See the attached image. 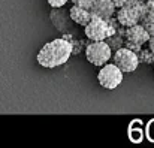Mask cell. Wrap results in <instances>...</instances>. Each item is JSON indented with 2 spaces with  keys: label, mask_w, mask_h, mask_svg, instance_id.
<instances>
[{
  "label": "cell",
  "mask_w": 154,
  "mask_h": 148,
  "mask_svg": "<svg viewBox=\"0 0 154 148\" xmlns=\"http://www.w3.org/2000/svg\"><path fill=\"white\" fill-rule=\"evenodd\" d=\"M97 81L106 90H114L123 82V70L114 63H105L97 73Z\"/></svg>",
  "instance_id": "8992f818"
},
{
  "label": "cell",
  "mask_w": 154,
  "mask_h": 148,
  "mask_svg": "<svg viewBox=\"0 0 154 148\" xmlns=\"http://www.w3.org/2000/svg\"><path fill=\"white\" fill-rule=\"evenodd\" d=\"M126 2H127V0H112V3L115 5V8H121Z\"/></svg>",
  "instance_id": "9a60e30c"
},
{
  "label": "cell",
  "mask_w": 154,
  "mask_h": 148,
  "mask_svg": "<svg viewBox=\"0 0 154 148\" xmlns=\"http://www.w3.org/2000/svg\"><path fill=\"white\" fill-rule=\"evenodd\" d=\"M85 58L93 66L100 67L112 58V48L106 41H91L85 48Z\"/></svg>",
  "instance_id": "3957f363"
},
{
  "label": "cell",
  "mask_w": 154,
  "mask_h": 148,
  "mask_svg": "<svg viewBox=\"0 0 154 148\" xmlns=\"http://www.w3.org/2000/svg\"><path fill=\"white\" fill-rule=\"evenodd\" d=\"M112 63L117 64L123 73H130V72H135L139 66V57H138V52L132 51L130 48H126V47H120V48L115 49V52L112 54Z\"/></svg>",
  "instance_id": "5b68a950"
},
{
  "label": "cell",
  "mask_w": 154,
  "mask_h": 148,
  "mask_svg": "<svg viewBox=\"0 0 154 148\" xmlns=\"http://www.w3.org/2000/svg\"><path fill=\"white\" fill-rule=\"evenodd\" d=\"M123 39H124V47L126 48H130L132 51L138 52L139 49L148 42L150 33L145 30V27L141 23H138L135 26L124 27V30H123Z\"/></svg>",
  "instance_id": "277c9868"
},
{
  "label": "cell",
  "mask_w": 154,
  "mask_h": 148,
  "mask_svg": "<svg viewBox=\"0 0 154 148\" xmlns=\"http://www.w3.org/2000/svg\"><path fill=\"white\" fill-rule=\"evenodd\" d=\"M47 2H48V5H50L51 8H55V9H57V8L64 6V5H66L69 0H47Z\"/></svg>",
  "instance_id": "5bb4252c"
},
{
  "label": "cell",
  "mask_w": 154,
  "mask_h": 148,
  "mask_svg": "<svg viewBox=\"0 0 154 148\" xmlns=\"http://www.w3.org/2000/svg\"><path fill=\"white\" fill-rule=\"evenodd\" d=\"M69 17H70V20H72L75 24L84 27V26H87V23L90 21L91 12H90L88 9H85V8H81V6H78V5H73V6L69 9Z\"/></svg>",
  "instance_id": "9c48e42d"
},
{
  "label": "cell",
  "mask_w": 154,
  "mask_h": 148,
  "mask_svg": "<svg viewBox=\"0 0 154 148\" xmlns=\"http://www.w3.org/2000/svg\"><path fill=\"white\" fill-rule=\"evenodd\" d=\"M147 44H148V48L154 52V36H150V39H148V42H147Z\"/></svg>",
  "instance_id": "2e32d148"
},
{
  "label": "cell",
  "mask_w": 154,
  "mask_h": 148,
  "mask_svg": "<svg viewBox=\"0 0 154 148\" xmlns=\"http://www.w3.org/2000/svg\"><path fill=\"white\" fill-rule=\"evenodd\" d=\"M141 24L145 27V30L150 33V36H154V9L147 12V15L142 18Z\"/></svg>",
  "instance_id": "8fae6325"
},
{
  "label": "cell",
  "mask_w": 154,
  "mask_h": 148,
  "mask_svg": "<svg viewBox=\"0 0 154 148\" xmlns=\"http://www.w3.org/2000/svg\"><path fill=\"white\" fill-rule=\"evenodd\" d=\"M73 5H78V6H81V8H85V9H88L90 11V8L93 6V3L96 2V0H70Z\"/></svg>",
  "instance_id": "4fadbf2b"
},
{
  "label": "cell",
  "mask_w": 154,
  "mask_h": 148,
  "mask_svg": "<svg viewBox=\"0 0 154 148\" xmlns=\"http://www.w3.org/2000/svg\"><path fill=\"white\" fill-rule=\"evenodd\" d=\"M117 8L112 3V0H96L93 3V6L90 8V12L93 15H97L100 18H112L115 14Z\"/></svg>",
  "instance_id": "ba28073f"
},
{
  "label": "cell",
  "mask_w": 154,
  "mask_h": 148,
  "mask_svg": "<svg viewBox=\"0 0 154 148\" xmlns=\"http://www.w3.org/2000/svg\"><path fill=\"white\" fill-rule=\"evenodd\" d=\"M72 44L67 39L58 38L51 42L45 44L38 52V63L45 69H54L57 66L64 64L72 55Z\"/></svg>",
  "instance_id": "6da1fadb"
},
{
  "label": "cell",
  "mask_w": 154,
  "mask_h": 148,
  "mask_svg": "<svg viewBox=\"0 0 154 148\" xmlns=\"http://www.w3.org/2000/svg\"><path fill=\"white\" fill-rule=\"evenodd\" d=\"M138 57H139V63H148L154 64V52L150 48H141L138 51Z\"/></svg>",
  "instance_id": "7c38bea8"
},
{
  "label": "cell",
  "mask_w": 154,
  "mask_h": 148,
  "mask_svg": "<svg viewBox=\"0 0 154 148\" xmlns=\"http://www.w3.org/2000/svg\"><path fill=\"white\" fill-rule=\"evenodd\" d=\"M84 35L90 41H106L109 36L108 20L91 14L90 21L87 23V26H84Z\"/></svg>",
  "instance_id": "52a82bcc"
},
{
  "label": "cell",
  "mask_w": 154,
  "mask_h": 148,
  "mask_svg": "<svg viewBox=\"0 0 154 148\" xmlns=\"http://www.w3.org/2000/svg\"><path fill=\"white\" fill-rule=\"evenodd\" d=\"M127 135H129V139H130L133 144H139V142H142V138H144L142 121H141V120H133V121L129 124Z\"/></svg>",
  "instance_id": "30bf717a"
},
{
  "label": "cell",
  "mask_w": 154,
  "mask_h": 148,
  "mask_svg": "<svg viewBox=\"0 0 154 148\" xmlns=\"http://www.w3.org/2000/svg\"><path fill=\"white\" fill-rule=\"evenodd\" d=\"M117 23L121 27H130L142 21L148 9L145 0H127L121 8H117Z\"/></svg>",
  "instance_id": "7a4b0ae2"
}]
</instances>
